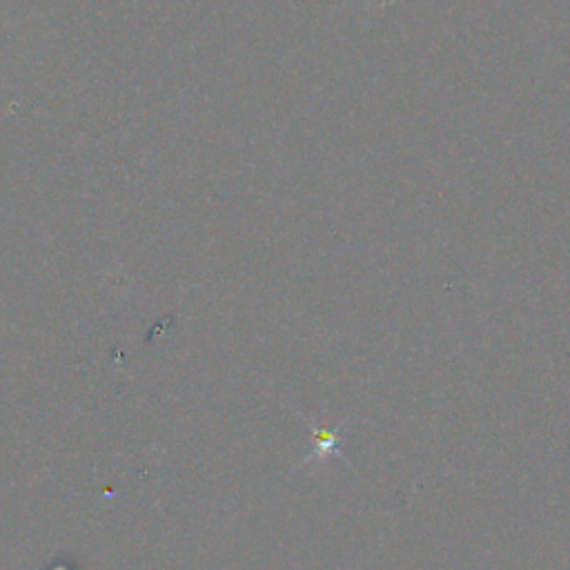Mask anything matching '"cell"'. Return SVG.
<instances>
[{"label": "cell", "mask_w": 570, "mask_h": 570, "mask_svg": "<svg viewBox=\"0 0 570 570\" xmlns=\"http://www.w3.org/2000/svg\"><path fill=\"white\" fill-rule=\"evenodd\" d=\"M314 454L318 459H325L327 454H341V445L336 434L330 428H321L316 430V445H314Z\"/></svg>", "instance_id": "obj_1"}]
</instances>
